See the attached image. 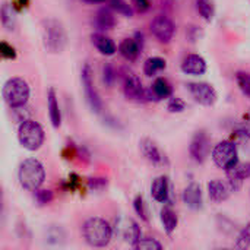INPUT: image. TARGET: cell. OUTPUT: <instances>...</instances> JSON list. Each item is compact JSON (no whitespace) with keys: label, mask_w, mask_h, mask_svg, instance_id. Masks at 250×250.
Returning <instances> with one entry per match:
<instances>
[{"label":"cell","mask_w":250,"mask_h":250,"mask_svg":"<svg viewBox=\"0 0 250 250\" xmlns=\"http://www.w3.org/2000/svg\"><path fill=\"white\" fill-rule=\"evenodd\" d=\"M28 4H29V0H12V7L18 12L26 9Z\"/></svg>","instance_id":"obj_39"},{"label":"cell","mask_w":250,"mask_h":250,"mask_svg":"<svg viewBox=\"0 0 250 250\" xmlns=\"http://www.w3.org/2000/svg\"><path fill=\"white\" fill-rule=\"evenodd\" d=\"M182 70L186 75H193V76L204 75L207 72V62L199 54H189L188 57H185L182 63Z\"/></svg>","instance_id":"obj_15"},{"label":"cell","mask_w":250,"mask_h":250,"mask_svg":"<svg viewBox=\"0 0 250 250\" xmlns=\"http://www.w3.org/2000/svg\"><path fill=\"white\" fill-rule=\"evenodd\" d=\"M233 188L230 183H224L221 180H211L208 183V193H209V198L214 201V202H224L230 198L231 195Z\"/></svg>","instance_id":"obj_16"},{"label":"cell","mask_w":250,"mask_h":250,"mask_svg":"<svg viewBox=\"0 0 250 250\" xmlns=\"http://www.w3.org/2000/svg\"><path fill=\"white\" fill-rule=\"evenodd\" d=\"M122 81H123V92H125V97L127 100H132V101H149V100H154L152 92L145 91L139 76L135 72L125 69Z\"/></svg>","instance_id":"obj_6"},{"label":"cell","mask_w":250,"mask_h":250,"mask_svg":"<svg viewBox=\"0 0 250 250\" xmlns=\"http://www.w3.org/2000/svg\"><path fill=\"white\" fill-rule=\"evenodd\" d=\"M108 3H110V7L113 10H116L117 13L127 16V18L133 16V9L130 7V4L126 0H108Z\"/></svg>","instance_id":"obj_26"},{"label":"cell","mask_w":250,"mask_h":250,"mask_svg":"<svg viewBox=\"0 0 250 250\" xmlns=\"http://www.w3.org/2000/svg\"><path fill=\"white\" fill-rule=\"evenodd\" d=\"M29 85L25 79L22 78H10L4 85H3V100L10 108H22L26 105L29 100Z\"/></svg>","instance_id":"obj_4"},{"label":"cell","mask_w":250,"mask_h":250,"mask_svg":"<svg viewBox=\"0 0 250 250\" xmlns=\"http://www.w3.org/2000/svg\"><path fill=\"white\" fill-rule=\"evenodd\" d=\"M209 149H211V142H209L208 135L204 130L196 132L192 142H190V146H189L190 157L196 163H204L209 154Z\"/></svg>","instance_id":"obj_12"},{"label":"cell","mask_w":250,"mask_h":250,"mask_svg":"<svg viewBox=\"0 0 250 250\" xmlns=\"http://www.w3.org/2000/svg\"><path fill=\"white\" fill-rule=\"evenodd\" d=\"M186 108V103L182 98L177 97H170L168 104H167V110L170 113H183Z\"/></svg>","instance_id":"obj_30"},{"label":"cell","mask_w":250,"mask_h":250,"mask_svg":"<svg viewBox=\"0 0 250 250\" xmlns=\"http://www.w3.org/2000/svg\"><path fill=\"white\" fill-rule=\"evenodd\" d=\"M196 7L199 15L205 19V21H211L214 16V4L211 0H198L196 1Z\"/></svg>","instance_id":"obj_27"},{"label":"cell","mask_w":250,"mask_h":250,"mask_svg":"<svg viewBox=\"0 0 250 250\" xmlns=\"http://www.w3.org/2000/svg\"><path fill=\"white\" fill-rule=\"evenodd\" d=\"M250 246V223L242 230V233L239 234L237 237V243H236V248L239 249H246Z\"/></svg>","instance_id":"obj_32"},{"label":"cell","mask_w":250,"mask_h":250,"mask_svg":"<svg viewBox=\"0 0 250 250\" xmlns=\"http://www.w3.org/2000/svg\"><path fill=\"white\" fill-rule=\"evenodd\" d=\"M151 92L154 95V100H166L173 95V86L166 78H157L152 83Z\"/></svg>","instance_id":"obj_22"},{"label":"cell","mask_w":250,"mask_h":250,"mask_svg":"<svg viewBox=\"0 0 250 250\" xmlns=\"http://www.w3.org/2000/svg\"><path fill=\"white\" fill-rule=\"evenodd\" d=\"M135 249H163V245L154 239H141L136 243Z\"/></svg>","instance_id":"obj_36"},{"label":"cell","mask_w":250,"mask_h":250,"mask_svg":"<svg viewBox=\"0 0 250 250\" xmlns=\"http://www.w3.org/2000/svg\"><path fill=\"white\" fill-rule=\"evenodd\" d=\"M47 107H48V116H50V122H51L53 127L54 129L60 127L62 111H60V105H59V100H57V94H56L54 88H50L47 92Z\"/></svg>","instance_id":"obj_18"},{"label":"cell","mask_w":250,"mask_h":250,"mask_svg":"<svg viewBox=\"0 0 250 250\" xmlns=\"http://www.w3.org/2000/svg\"><path fill=\"white\" fill-rule=\"evenodd\" d=\"M186 86H188V91L190 92V95L193 97V100L196 103H199L201 105L211 107L218 100V94H217L215 88L207 82H189Z\"/></svg>","instance_id":"obj_9"},{"label":"cell","mask_w":250,"mask_h":250,"mask_svg":"<svg viewBox=\"0 0 250 250\" xmlns=\"http://www.w3.org/2000/svg\"><path fill=\"white\" fill-rule=\"evenodd\" d=\"M116 230L122 236V239L126 243H129L132 248H135L136 243L142 239L141 237V227L132 218H125V217L119 218L116 223Z\"/></svg>","instance_id":"obj_11"},{"label":"cell","mask_w":250,"mask_h":250,"mask_svg":"<svg viewBox=\"0 0 250 250\" xmlns=\"http://www.w3.org/2000/svg\"><path fill=\"white\" fill-rule=\"evenodd\" d=\"M0 54L3 59H7V60H15L16 59V50L7 44L6 41H1L0 42Z\"/></svg>","instance_id":"obj_35"},{"label":"cell","mask_w":250,"mask_h":250,"mask_svg":"<svg viewBox=\"0 0 250 250\" xmlns=\"http://www.w3.org/2000/svg\"><path fill=\"white\" fill-rule=\"evenodd\" d=\"M227 176H229V183L231 185L233 190H237L240 188L242 180L250 177V163L234 166L231 170L227 171Z\"/></svg>","instance_id":"obj_19"},{"label":"cell","mask_w":250,"mask_h":250,"mask_svg":"<svg viewBox=\"0 0 250 250\" xmlns=\"http://www.w3.org/2000/svg\"><path fill=\"white\" fill-rule=\"evenodd\" d=\"M82 234L85 242L92 246V248H104L111 242L113 237V229L110 224L100 218V217H92L83 223L82 227Z\"/></svg>","instance_id":"obj_1"},{"label":"cell","mask_w":250,"mask_h":250,"mask_svg":"<svg viewBox=\"0 0 250 250\" xmlns=\"http://www.w3.org/2000/svg\"><path fill=\"white\" fill-rule=\"evenodd\" d=\"M1 23L6 29H13L15 26V21H13V15H12V9L7 3H3L1 6Z\"/></svg>","instance_id":"obj_28"},{"label":"cell","mask_w":250,"mask_h":250,"mask_svg":"<svg viewBox=\"0 0 250 250\" xmlns=\"http://www.w3.org/2000/svg\"><path fill=\"white\" fill-rule=\"evenodd\" d=\"M91 41H92V44L95 45V48H97L101 54H104V56H113V54L117 51V47H116L114 41H113L111 38L105 37L104 34H100V32L92 34V35H91Z\"/></svg>","instance_id":"obj_21"},{"label":"cell","mask_w":250,"mask_h":250,"mask_svg":"<svg viewBox=\"0 0 250 250\" xmlns=\"http://www.w3.org/2000/svg\"><path fill=\"white\" fill-rule=\"evenodd\" d=\"M161 224H163L166 233L167 234H171L177 229V224H179L177 214L171 208H164L161 211Z\"/></svg>","instance_id":"obj_24"},{"label":"cell","mask_w":250,"mask_h":250,"mask_svg":"<svg viewBox=\"0 0 250 250\" xmlns=\"http://www.w3.org/2000/svg\"><path fill=\"white\" fill-rule=\"evenodd\" d=\"M212 160L220 168H223L226 171L231 170L234 166L239 164V155H237L236 145L229 141L217 144L215 148L212 149Z\"/></svg>","instance_id":"obj_7"},{"label":"cell","mask_w":250,"mask_h":250,"mask_svg":"<svg viewBox=\"0 0 250 250\" xmlns=\"http://www.w3.org/2000/svg\"><path fill=\"white\" fill-rule=\"evenodd\" d=\"M133 208H135L136 214H138L144 221H148V212H146V208H145L144 198H142L141 195L135 198V201H133Z\"/></svg>","instance_id":"obj_33"},{"label":"cell","mask_w":250,"mask_h":250,"mask_svg":"<svg viewBox=\"0 0 250 250\" xmlns=\"http://www.w3.org/2000/svg\"><path fill=\"white\" fill-rule=\"evenodd\" d=\"M139 145H141V151H142L144 157L149 163H152L154 166H164V164H167L166 157L163 155V152L160 151V148L157 146V144L154 141H151L149 138H144L139 142Z\"/></svg>","instance_id":"obj_14"},{"label":"cell","mask_w":250,"mask_h":250,"mask_svg":"<svg viewBox=\"0 0 250 250\" xmlns=\"http://www.w3.org/2000/svg\"><path fill=\"white\" fill-rule=\"evenodd\" d=\"M174 22L166 15H157L151 22V32L160 42H170L174 35Z\"/></svg>","instance_id":"obj_10"},{"label":"cell","mask_w":250,"mask_h":250,"mask_svg":"<svg viewBox=\"0 0 250 250\" xmlns=\"http://www.w3.org/2000/svg\"><path fill=\"white\" fill-rule=\"evenodd\" d=\"M183 202L190 208V209H201L204 199H202V190L201 186L196 183H190L185 190H183Z\"/></svg>","instance_id":"obj_17"},{"label":"cell","mask_w":250,"mask_h":250,"mask_svg":"<svg viewBox=\"0 0 250 250\" xmlns=\"http://www.w3.org/2000/svg\"><path fill=\"white\" fill-rule=\"evenodd\" d=\"M116 25V18L111 12V7H103L97 12L95 15V26L100 29V31H104V29H111L113 26Z\"/></svg>","instance_id":"obj_23"},{"label":"cell","mask_w":250,"mask_h":250,"mask_svg":"<svg viewBox=\"0 0 250 250\" xmlns=\"http://www.w3.org/2000/svg\"><path fill=\"white\" fill-rule=\"evenodd\" d=\"M88 185L91 189H103L107 186V180L105 179H89Z\"/></svg>","instance_id":"obj_38"},{"label":"cell","mask_w":250,"mask_h":250,"mask_svg":"<svg viewBox=\"0 0 250 250\" xmlns=\"http://www.w3.org/2000/svg\"><path fill=\"white\" fill-rule=\"evenodd\" d=\"M167 67V62L163 57H149L144 64V73L146 76H154Z\"/></svg>","instance_id":"obj_25"},{"label":"cell","mask_w":250,"mask_h":250,"mask_svg":"<svg viewBox=\"0 0 250 250\" xmlns=\"http://www.w3.org/2000/svg\"><path fill=\"white\" fill-rule=\"evenodd\" d=\"M138 12H146L151 6V0H132Z\"/></svg>","instance_id":"obj_37"},{"label":"cell","mask_w":250,"mask_h":250,"mask_svg":"<svg viewBox=\"0 0 250 250\" xmlns=\"http://www.w3.org/2000/svg\"><path fill=\"white\" fill-rule=\"evenodd\" d=\"M34 196H35V201L40 205H48L54 199L53 192L51 190H47V189H37L35 193H34Z\"/></svg>","instance_id":"obj_29"},{"label":"cell","mask_w":250,"mask_h":250,"mask_svg":"<svg viewBox=\"0 0 250 250\" xmlns=\"http://www.w3.org/2000/svg\"><path fill=\"white\" fill-rule=\"evenodd\" d=\"M237 82L243 94L250 97V73H243V72L237 73Z\"/></svg>","instance_id":"obj_34"},{"label":"cell","mask_w":250,"mask_h":250,"mask_svg":"<svg viewBox=\"0 0 250 250\" xmlns=\"http://www.w3.org/2000/svg\"><path fill=\"white\" fill-rule=\"evenodd\" d=\"M18 179L21 186L28 192H35L40 189L45 180V170L44 166L37 158H26L18 171Z\"/></svg>","instance_id":"obj_3"},{"label":"cell","mask_w":250,"mask_h":250,"mask_svg":"<svg viewBox=\"0 0 250 250\" xmlns=\"http://www.w3.org/2000/svg\"><path fill=\"white\" fill-rule=\"evenodd\" d=\"M168 192H170V186H168V179L166 176H160L157 177L152 185H151V195L157 202H167L168 199Z\"/></svg>","instance_id":"obj_20"},{"label":"cell","mask_w":250,"mask_h":250,"mask_svg":"<svg viewBox=\"0 0 250 250\" xmlns=\"http://www.w3.org/2000/svg\"><path fill=\"white\" fill-rule=\"evenodd\" d=\"M85 3H89V4H95V3H105L108 0H83Z\"/></svg>","instance_id":"obj_40"},{"label":"cell","mask_w":250,"mask_h":250,"mask_svg":"<svg viewBox=\"0 0 250 250\" xmlns=\"http://www.w3.org/2000/svg\"><path fill=\"white\" fill-rule=\"evenodd\" d=\"M19 144L28 151H38L44 144V129L35 120L26 119L18 127Z\"/></svg>","instance_id":"obj_5"},{"label":"cell","mask_w":250,"mask_h":250,"mask_svg":"<svg viewBox=\"0 0 250 250\" xmlns=\"http://www.w3.org/2000/svg\"><path fill=\"white\" fill-rule=\"evenodd\" d=\"M42 44L47 51L57 54L62 53L67 45V34L63 23L57 19L42 21Z\"/></svg>","instance_id":"obj_2"},{"label":"cell","mask_w":250,"mask_h":250,"mask_svg":"<svg viewBox=\"0 0 250 250\" xmlns=\"http://www.w3.org/2000/svg\"><path fill=\"white\" fill-rule=\"evenodd\" d=\"M103 81L107 86H111L116 81V70L110 63H105L103 66Z\"/></svg>","instance_id":"obj_31"},{"label":"cell","mask_w":250,"mask_h":250,"mask_svg":"<svg viewBox=\"0 0 250 250\" xmlns=\"http://www.w3.org/2000/svg\"><path fill=\"white\" fill-rule=\"evenodd\" d=\"M81 79H82V86H83V92L86 97V101L89 104V107L95 111V113H101L103 110V101L98 95V91L94 85V72L89 63H85L82 66L81 70Z\"/></svg>","instance_id":"obj_8"},{"label":"cell","mask_w":250,"mask_h":250,"mask_svg":"<svg viewBox=\"0 0 250 250\" xmlns=\"http://www.w3.org/2000/svg\"><path fill=\"white\" fill-rule=\"evenodd\" d=\"M142 34H136L135 38H126L120 42L119 45V53L129 62H135L144 47V41H142Z\"/></svg>","instance_id":"obj_13"}]
</instances>
